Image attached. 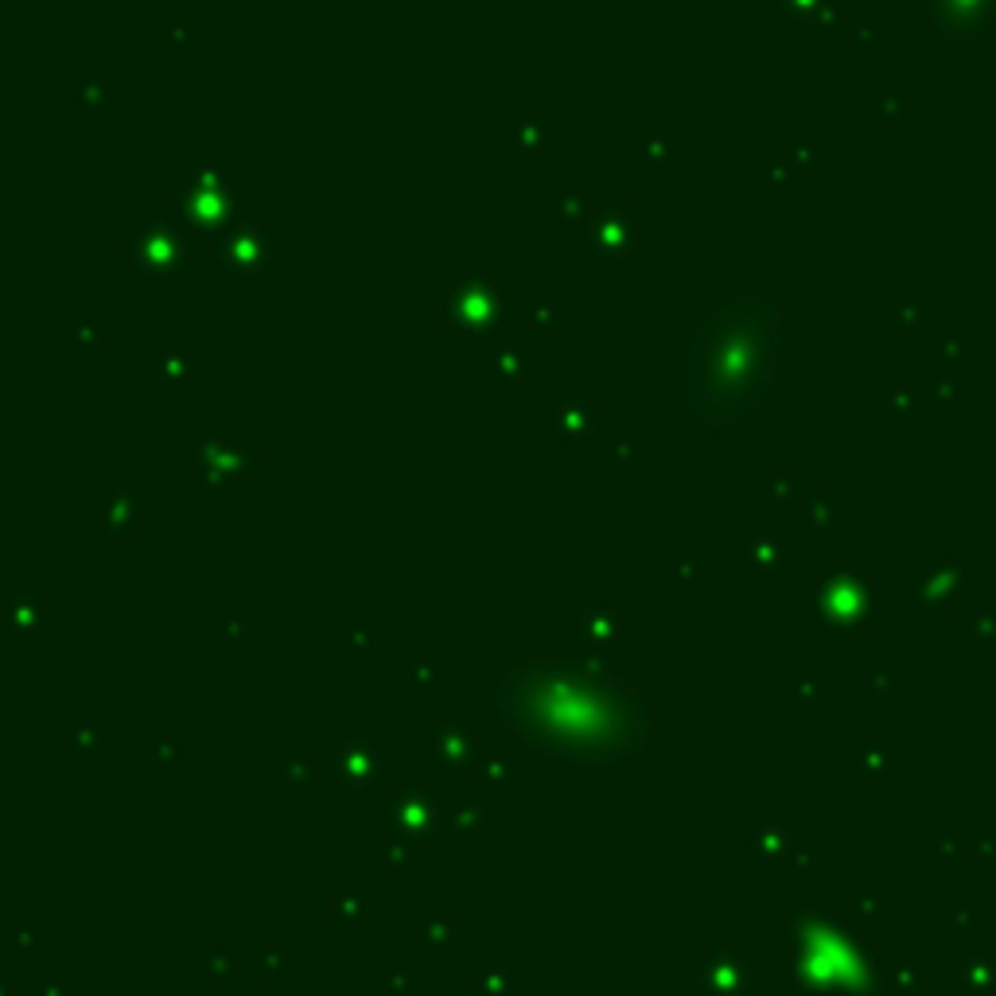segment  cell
Returning <instances> with one entry per match:
<instances>
[{
    "instance_id": "obj_1",
    "label": "cell",
    "mask_w": 996,
    "mask_h": 996,
    "mask_svg": "<svg viewBox=\"0 0 996 996\" xmlns=\"http://www.w3.org/2000/svg\"><path fill=\"white\" fill-rule=\"evenodd\" d=\"M771 386V347L759 323H732L712 339V351L697 358L701 409L720 417L751 413Z\"/></svg>"
}]
</instances>
